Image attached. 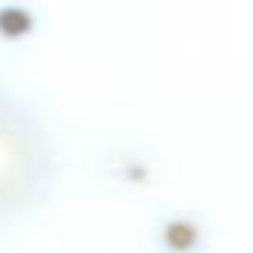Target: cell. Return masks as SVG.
<instances>
[{"instance_id":"obj_1","label":"cell","mask_w":253,"mask_h":253,"mask_svg":"<svg viewBox=\"0 0 253 253\" xmlns=\"http://www.w3.org/2000/svg\"><path fill=\"white\" fill-rule=\"evenodd\" d=\"M60 182V149L45 113L0 78V235L33 223Z\"/></svg>"}]
</instances>
